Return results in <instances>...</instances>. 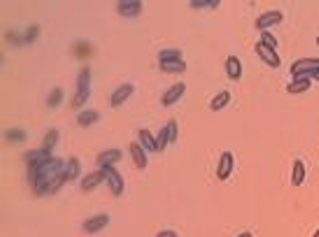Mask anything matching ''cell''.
Listing matches in <instances>:
<instances>
[{"label": "cell", "instance_id": "7", "mask_svg": "<svg viewBox=\"0 0 319 237\" xmlns=\"http://www.w3.org/2000/svg\"><path fill=\"white\" fill-rule=\"evenodd\" d=\"M233 170H236V158H233L231 151H224L222 158H219V163H217V177L222 179V182H226V179L231 177Z\"/></svg>", "mask_w": 319, "mask_h": 237}, {"label": "cell", "instance_id": "32", "mask_svg": "<svg viewBox=\"0 0 319 237\" xmlns=\"http://www.w3.org/2000/svg\"><path fill=\"white\" fill-rule=\"evenodd\" d=\"M38 35H40V26H30L26 30V35H24V44H33L38 40Z\"/></svg>", "mask_w": 319, "mask_h": 237}, {"label": "cell", "instance_id": "34", "mask_svg": "<svg viewBox=\"0 0 319 237\" xmlns=\"http://www.w3.org/2000/svg\"><path fill=\"white\" fill-rule=\"evenodd\" d=\"M7 42L10 44H24V37H19L16 33H7Z\"/></svg>", "mask_w": 319, "mask_h": 237}, {"label": "cell", "instance_id": "33", "mask_svg": "<svg viewBox=\"0 0 319 237\" xmlns=\"http://www.w3.org/2000/svg\"><path fill=\"white\" fill-rule=\"evenodd\" d=\"M166 128H168V133H170V142L175 144L177 140H180V128H177V121H175V119H172V121H168V126H166Z\"/></svg>", "mask_w": 319, "mask_h": 237}, {"label": "cell", "instance_id": "27", "mask_svg": "<svg viewBox=\"0 0 319 237\" xmlns=\"http://www.w3.org/2000/svg\"><path fill=\"white\" fill-rule=\"evenodd\" d=\"M168 144H170V133H168V128H161L156 133V149L163 151Z\"/></svg>", "mask_w": 319, "mask_h": 237}, {"label": "cell", "instance_id": "10", "mask_svg": "<svg viewBox=\"0 0 319 237\" xmlns=\"http://www.w3.org/2000/svg\"><path fill=\"white\" fill-rule=\"evenodd\" d=\"M124 158V151L122 149H108L102 151V154H98V168H116V163Z\"/></svg>", "mask_w": 319, "mask_h": 237}, {"label": "cell", "instance_id": "11", "mask_svg": "<svg viewBox=\"0 0 319 237\" xmlns=\"http://www.w3.org/2000/svg\"><path fill=\"white\" fill-rule=\"evenodd\" d=\"M133 91H136V86H133L130 81L122 84V86H119L114 93H112V98H110V105H112V107H122L124 102H126L130 95H133Z\"/></svg>", "mask_w": 319, "mask_h": 237}, {"label": "cell", "instance_id": "39", "mask_svg": "<svg viewBox=\"0 0 319 237\" xmlns=\"http://www.w3.org/2000/svg\"><path fill=\"white\" fill-rule=\"evenodd\" d=\"M317 44H319V35H317Z\"/></svg>", "mask_w": 319, "mask_h": 237}, {"label": "cell", "instance_id": "35", "mask_svg": "<svg viewBox=\"0 0 319 237\" xmlns=\"http://www.w3.org/2000/svg\"><path fill=\"white\" fill-rule=\"evenodd\" d=\"M156 237H177V233L175 231H158Z\"/></svg>", "mask_w": 319, "mask_h": 237}, {"label": "cell", "instance_id": "2", "mask_svg": "<svg viewBox=\"0 0 319 237\" xmlns=\"http://www.w3.org/2000/svg\"><path fill=\"white\" fill-rule=\"evenodd\" d=\"M88 95H91V70H88V65H84V68L80 70V77H77V93L70 105L75 109H80L82 105L88 100Z\"/></svg>", "mask_w": 319, "mask_h": 237}, {"label": "cell", "instance_id": "16", "mask_svg": "<svg viewBox=\"0 0 319 237\" xmlns=\"http://www.w3.org/2000/svg\"><path fill=\"white\" fill-rule=\"evenodd\" d=\"M226 75H228L231 81L242 79V63H240L238 56H228L226 58Z\"/></svg>", "mask_w": 319, "mask_h": 237}, {"label": "cell", "instance_id": "5", "mask_svg": "<svg viewBox=\"0 0 319 237\" xmlns=\"http://www.w3.org/2000/svg\"><path fill=\"white\" fill-rule=\"evenodd\" d=\"M282 21H284V14L280 12V9H270V12H264V14H261L254 26H256L261 33H266V30H270L272 26H278V23H282Z\"/></svg>", "mask_w": 319, "mask_h": 237}, {"label": "cell", "instance_id": "24", "mask_svg": "<svg viewBox=\"0 0 319 237\" xmlns=\"http://www.w3.org/2000/svg\"><path fill=\"white\" fill-rule=\"evenodd\" d=\"M161 72H168V75H182L186 72V63L184 61H175V63H158Z\"/></svg>", "mask_w": 319, "mask_h": 237}, {"label": "cell", "instance_id": "3", "mask_svg": "<svg viewBox=\"0 0 319 237\" xmlns=\"http://www.w3.org/2000/svg\"><path fill=\"white\" fill-rule=\"evenodd\" d=\"M292 77L300 79V77H310L312 79L314 72H319V58H300V61L292 63Z\"/></svg>", "mask_w": 319, "mask_h": 237}, {"label": "cell", "instance_id": "15", "mask_svg": "<svg viewBox=\"0 0 319 237\" xmlns=\"http://www.w3.org/2000/svg\"><path fill=\"white\" fill-rule=\"evenodd\" d=\"M49 158H54V154L47 149H33V151H26L24 154V161L28 163V168H33V165H40V163L49 161Z\"/></svg>", "mask_w": 319, "mask_h": 237}, {"label": "cell", "instance_id": "29", "mask_svg": "<svg viewBox=\"0 0 319 237\" xmlns=\"http://www.w3.org/2000/svg\"><path fill=\"white\" fill-rule=\"evenodd\" d=\"M61 102H63V88H54V91L49 93V98H47V105L54 109V107H58Z\"/></svg>", "mask_w": 319, "mask_h": 237}, {"label": "cell", "instance_id": "14", "mask_svg": "<svg viewBox=\"0 0 319 237\" xmlns=\"http://www.w3.org/2000/svg\"><path fill=\"white\" fill-rule=\"evenodd\" d=\"M108 224H110L108 214H96V217L86 219V221L82 224V228H84V233H98V231H102Z\"/></svg>", "mask_w": 319, "mask_h": 237}, {"label": "cell", "instance_id": "23", "mask_svg": "<svg viewBox=\"0 0 319 237\" xmlns=\"http://www.w3.org/2000/svg\"><path fill=\"white\" fill-rule=\"evenodd\" d=\"M228 102H231V91H222V93H217L210 100V109L212 112H219V109H224Z\"/></svg>", "mask_w": 319, "mask_h": 237}, {"label": "cell", "instance_id": "26", "mask_svg": "<svg viewBox=\"0 0 319 237\" xmlns=\"http://www.w3.org/2000/svg\"><path fill=\"white\" fill-rule=\"evenodd\" d=\"M56 142H58V130L56 128H52L44 135V142H42V149H47V151H54V147H56Z\"/></svg>", "mask_w": 319, "mask_h": 237}, {"label": "cell", "instance_id": "21", "mask_svg": "<svg viewBox=\"0 0 319 237\" xmlns=\"http://www.w3.org/2000/svg\"><path fill=\"white\" fill-rule=\"evenodd\" d=\"M306 175H308L306 163H303V161H294V168H292V184H294V186H300V184L306 182Z\"/></svg>", "mask_w": 319, "mask_h": 237}, {"label": "cell", "instance_id": "20", "mask_svg": "<svg viewBox=\"0 0 319 237\" xmlns=\"http://www.w3.org/2000/svg\"><path fill=\"white\" fill-rule=\"evenodd\" d=\"M80 175H82L80 158H77V156L68 158V163H66V179H68V182H75V179H80Z\"/></svg>", "mask_w": 319, "mask_h": 237}, {"label": "cell", "instance_id": "36", "mask_svg": "<svg viewBox=\"0 0 319 237\" xmlns=\"http://www.w3.org/2000/svg\"><path fill=\"white\" fill-rule=\"evenodd\" d=\"M238 237H252V233H250V231H247V233H240Z\"/></svg>", "mask_w": 319, "mask_h": 237}, {"label": "cell", "instance_id": "31", "mask_svg": "<svg viewBox=\"0 0 319 237\" xmlns=\"http://www.w3.org/2000/svg\"><path fill=\"white\" fill-rule=\"evenodd\" d=\"M7 140H10V142H24V140H26V130L24 128H10L7 130Z\"/></svg>", "mask_w": 319, "mask_h": 237}, {"label": "cell", "instance_id": "12", "mask_svg": "<svg viewBox=\"0 0 319 237\" xmlns=\"http://www.w3.org/2000/svg\"><path fill=\"white\" fill-rule=\"evenodd\" d=\"M128 154H130V158H133V163H136L138 170H144V168H147V149H144L140 142H130Z\"/></svg>", "mask_w": 319, "mask_h": 237}, {"label": "cell", "instance_id": "19", "mask_svg": "<svg viewBox=\"0 0 319 237\" xmlns=\"http://www.w3.org/2000/svg\"><path fill=\"white\" fill-rule=\"evenodd\" d=\"M66 182H68V179H66V172H61V175H56L54 179H49V182L44 184L40 191H35V193H38V196H44V193H56V191L61 189Z\"/></svg>", "mask_w": 319, "mask_h": 237}, {"label": "cell", "instance_id": "37", "mask_svg": "<svg viewBox=\"0 0 319 237\" xmlns=\"http://www.w3.org/2000/svg\"><path fill=\"white\" fill-rule=\"evenodd\" d=\"M312 81H319V72H314V75H312Z\"/></svg>", "mask_w": 319, "mask_h": 237}, {"label": "cell", "instance_id": "8", "mask_svg": "<svg viewBox=\"0 0 319 237\" xmlns=\"http://www.w3.org/2000/svg\"><path fill=\"white\" fill-rule=\"evenodd\" d=\"M142 9H144V5L140 0H122V2H116V12L122 14V16H128V19L140 16Z\"/></svg>", "mask_w": 319, "mask_h": 237}, {"label": "cell", "instance_id": "1", "mask_svg": "<svg viewBox=\"0 0 319 237\" xmlns=\"http://www.w3.org/2000/svg\"><path fill=\"white\" fill-rule=\"evenodd\" d=\"M66 163L68 161H63V158L54 156V158H49V161L40 163V165H33V168H28V179H30V184H33V189L35 191H40L44 184L49 182V179H54L56 175H61V172H66Z\"/></svg>", "mask_w": 319, "mask_h": 237}, {"label": "cell", "instance_id": "25", "mask_svg": "<svg viewBox=\"0 0 319 237\" xmlns=\"http://www.w3.org/2000/svg\"><path fill=\"white\" fill-rule=\"evenodd\" d=\"M184 54L182 49H163L158 54V63H175V61H182Z\"/></svg>", "mask_w": 319, "mask_h": 237}, {"label": "cell", "instance_id": "9", "mask_svg": "<svg viewBox=\"0 0 319 237\" xmlns=\"http://www.w3.org/2000/svg\"><path fill=\"white\" fill-rule=\"evenodd\" d=\"M105 182V170H94V172H86V177H82V182H80V186H82V191H94L96 186H100V184Z\"/></svg>", "mask_w": 319, "mask_h": 237}, {"label": "cell", "instance_id": "17", "mask_svg": "<svg viewBox=\"0 0 319 237\" xmlns=\"http://www.w3.org/2000/svg\"><path fill=\"white\" fill-rule=\"evenodd\" d=\"M310 86H312V79H310V77H300V79H292L289 84H286V93H292V95L306 93V91H310Z\"/></svg>", "mask_w": 319, "mask_h": 237}, {"label": "cell", "instance_id": "30", "mask_svg": "<svg viewBox=\"0 0 319 237\" xmlns=\"http://www.w3.org/2000/svg\"><path fill=\"white\" fill-rule=\"evenodd\" d=\"M189 5L194 7V9H205V7H212V9H217L222 2H219V0H191Z\"/></svg>", "mask_w": 319, "mask_h": 237}, {"label": "cell", "instance_id": "38", "mask_svg": "<svg viewBox=\"0 0 319 237\" xmlns=\"http://www.w3.org/2000/svg\"><path fill=\"white\" fill-rule=\"evenodd\" d=\"M312 237H319V228H317V233H314V235Z\"/></svg>", "mask_w": 319, "mask_h": 237}, {"label": "cell", "instance_id": "22", "mask_svg": "<svg viewBox=\"0 0 319 237\" xmlns=\"http://www.w3.org/2000/svg\"><path fill=\"white\" fill-rule=\"evenodd\" d=\"M138 135H140V140H138V142L142 144L147 151H158V149H156V135H154V133H150L147 128H142L140 133H138Z\"/></svg>", "mask_w": 319, "mask_h": 237}, {"label": "cell", "instance_id": "4", "mask_svg": "<svg viewBox=\"0 0 319 237\" xmlns=\"http://www.w3.org/2000/svg\"><path fill=\"white\" fill-rule=\"evenodd\" d=\"M100 170H105V182H108L110 191H112V196H122L124 189H126L122 172H119L116 168H100Z\"/></svg>", "mask_w": 319, "mask_h": 237}, {"label": "cell", "instance_id": "13", "mask_svg": "<svg viewBox=\"0 0 319 237\" xmlns=\"http://www.w3.org/2000/svg\"><path fill=\"white\" fill-rule=\"evenodd\" d=\"M256 54L261 56V61L266 63V65H270V68H280L282 65V61H280V56H278V51H272V49H268V47H264L261 42H258L256 47Z\"/></svg>", "mask_w": 319, "mask_h": 237}, {"label": "cell", "instance_id": "18", "mask_svg": "<svg viewBox=\"0 0 319 237\" xmlns=\"http://www.w3.org/2000/svg\"><path fill=\"white\" fill-rule=\"evenodd\" d=\"M98 121H100V114L96 109H80V114H77V123L82 128H88V126H94Z\"/></svg>", "mask_w": 319, "mask_h": 237}, {"label": "cell", "instance_id": "6", "mask_svg": "<svg viewBox=\"0 0 319 237\" xmlns=\"http://www.w3.org/2000/svg\"><path fill=\"white\" fill-rule=\"evenodd\" d=\"M186 93V84L184 81H177V84H172V86L163 93V98H161V105L163 107H172L175 102H180V98Z\"/></svg>", "mask_w": 319, "mask_h": 237}, {"label": "cell", "instance_id": "28", "mask_svg": "<svg viewBox=\"0 0 319 237\" xmlns=\"http://www.w3.org/2000/svg\"><path fill=\"white\" fill-rule=\"evenodd\" d=\"M261 44L275 51V49H278V44H280V42H278V37H275V35H272L270 30H266V33H261Z\"/></svg>", "mask_w": 319, "mask_h": 237}]
</instances>
